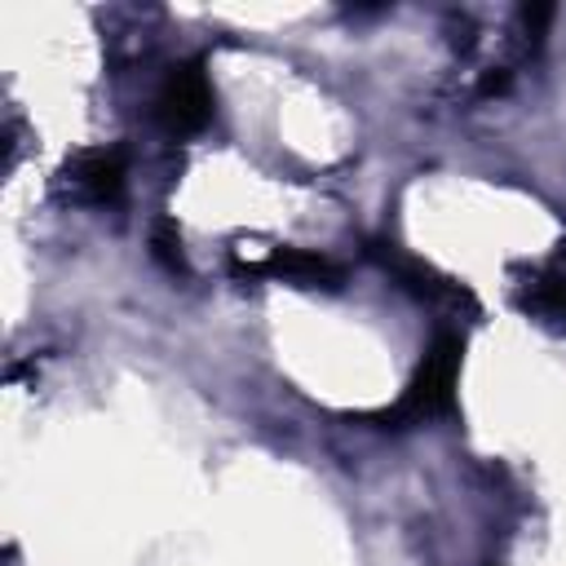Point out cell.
<instances>
[{
	"mask_svg": "<svg viewBox=\"0 0 566 566\" xmlns=\"http://www.w3.org/2000/svg\"><path fill=\"white\" fill-rule=\"evenodd\" d=\"M155 119L168 137H195L212 119V84L199 57L177 62L155 97Z\"/></svg>",
	"mask_w": 566,
	"mask_h": 566,
	"instance_id": "7a4b0ae2",
	"label": "cell"
},
{
	"mask_svg": "<svg viewBox=\"0 0 566 566\" xmlns=\"http://www.w3.org/2000/svg\"><path fill=\"white\" fill-rule=\"evenodd\" d=\"M460 354H464V340L451 336V332H442V336L424 349V358H420L416 376L407 380L402 398H398L394 407H385V411H371L367 420H380V424H407V420H429V416L451 411V407H455Z\"/></svg>",
	"mask_w": 566,
	"mask_h": 566,
	"instance_id": "6da1fadb",
	"label": "cell"
},
{
	"mask_svg": "<svg viewBox=\"0 0 566 566\" xmlns=\"http://www.w3.org/2000/svg\"><path fill=\"white\" fill-rule=\"evenodd\" d=\"M389 252H380L376 248V256L394 270V279L411 292V296H420V301H429V305H473V292L469 287H460L455 279H447V274H438L433 265H424V261H416V256H402L394 243H385Z\"/></svg>",
	"mask_w": 566,
	"mask_h": 566,
	"instance_id": "277c9868",
	"label": "cell"
},
{
	"mask_svg": "<svg viewBox=\"0 0 566 566\" xmlns=\"http://www.w3.org/2000/svg\"><path fill=\"white\" fill-rule=\"evenodd\" d=\"M243 274H270V279H283L292 287H323V292L345 287V270L332 256L305 252V248H274L261 265H248Z\"/></svg>",
	"mask_w": 566,
	"mask_h": 566,
	"instance_id": "3957f363",
	"label": "cell"
},
{
	"mask_svg": "<svg viewBox=\"0 0 566 566\" xmlns=\"http://www.w3.org/2000/svg\"><path fill=\"white\" fill-rule=\"evenodd\" d=\"M517 305L553 327H566V243H557V252L531 270V279L517 287Z\"/></svg>",
	"mask_w": 566,
	"mask_h": 566,
	"instance_id": "5b68a950",
	"label": "cell"
},
{
	"mask_svg": "<svg viewBox=\"0 0 566 566\" xmlns=\"http://www.w3.org/2000/svg\"><path fill=\"white\" fill-rule=\"evenodd\" d=\"M150 248H155V261L168 270V274H186V256H181V234L172 221H159L155 234H150Z\"/></svg>",
	"mask_w": 566,
	"mask_h": 566,
	"instance_id": "52a82bcc",
	"label": "cell"
},
{
	"mask_svg": "<svg viewBox=\"0 0 566 566\" xmlns=\"http://www.w3.org/2000/svg\"><path fill=\"white\" fill-rule=\"evenodd\" d=\"M66 181L84 203H115L124 195V155L119 150H84L66 164Z\"/></svg>",
	"mask_w": 566,
	"mask_h": 566,
	"instance_id": "8992f818",
	"label": "cell"
}]
</instances>
